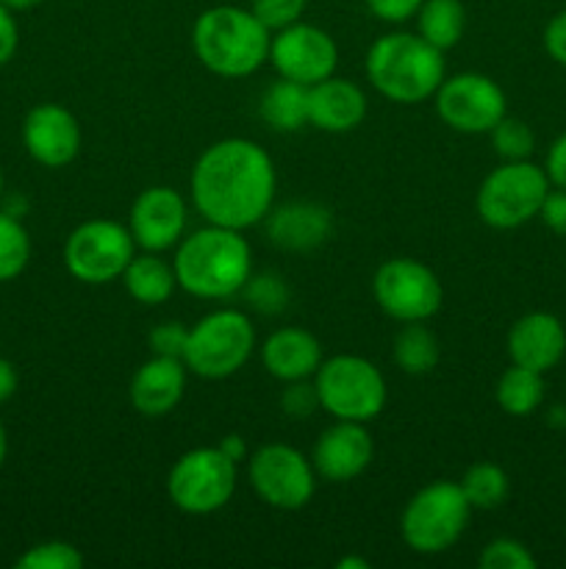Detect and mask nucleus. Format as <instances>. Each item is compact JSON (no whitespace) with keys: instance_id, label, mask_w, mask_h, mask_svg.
<instances>
[{"instance_id":"b1692460","label":"nucleus","mask_w":566,"mask_h":569,"mask_svg":"<svg viewBox=\"0 0 566 569\" xmlns=\"http://www.w3.org/2000/svg\"><path fill=\"white\" fill-rule=\"evenodd\" d=\"M259 114L272 131H300L309 122V87L289 81V78H277L261 94Z\"/></svg>"},{"instance_id":"4c0bfd02","label":"nucleus","mask_w":566,"mask_h":569,"mask_svg":"<svg viewBox=\"0 0 566 569\" xmlns=\"http://www.w3.org/2000/svg\"><path fill=\"white\" fill-rule=\"evenodd\" d=\"M544 226L558 237H566V189L555 187V192H547L542 209H538Z\"/></svg>"},{"instance_id":"7ed1b4c3","label":"nucleus","mask_w":566,"mask_h":569,"mask_svg":"<svg viewBox=\"0 0 566 569\" xmlns=\"http://www.w3.org/2000/svg\"><path fill=\"white\" fill-rule=\"evenodd\" d=\"M270 28L239 6L205 9L192 28L194 56L220 78L253 76L270 59Z\"/></svg>"},{"instance_id":"cd10ccee","label":"nucleus","mask_w":566,"mask_h":569,"mask_svg":"<svg viewBox=\"0 0 566 569\" xmlns=\"http://www.w3.org/2000/svg\"><path fill=\"white\" fill-rule=\"evenodd\" d=\"M461 489H464L466 500H469L472 511H492L499 509L508 498V476L494 461H477L461 478Z\"/></svg>"},{"instance_id":"9d476101","label":"nucleus","mask_w":566,"mask_h":569,"mask_svg":"<svg viewBox=\"0 0 566 569\" xmlns=\"http://www.w3.org/2000/svg\"><path fill=\"white\" fill-rule=\"evenodd\" d=\"M137 242H133L128 226L117 220H87L64 242V264L75 281L100 287L122 278Z\"/></svg>"},{"instance_id":"f3484780","label":"nucleus","mask_w":566,"mask_h":569,"mask_svg":"<svg viewBox=\"0 0 566 569\" xmlns=\"http://www.w3.org/2000/svg\"><path fill=\"white\" fill-rule=\"evenodd\" d=\"M375 445L364 422L336 420L320 433L311 453L316 476L331 483H347L372 465Z\"/></svg>"},{"instance_id":"aec40b11","label":"nucleus","mask_w":566,"mask_h":569,"mask_svg":"<svg viewBox=\"0 0 566 569\" xmlns=\"http://www.w3.org/2000/svg\"><path fill=\"white\" fill-rule=\"evenodd\" d=\"M261 361L277 381H311L322 365V345L305 328H277L261 345Z\"/></svg>"},{"instance_id":"39448f33","label":"nucleus","mask_w":566,"mask_h":569,"mask_svg":"<svg viewBox=\"0 0 566 569\" xmlns=\"http://www.w3.org/2000/svg\"><path fill=\"white\" fill-rule=\"evenodd\" d=\"M320 409H325L333 420L372 422L386 409V378L364 356L338 353L322 359L314 376Z\"/></svg>"},{"instance_id":"c756f323","label":"nucleus","mask_w":566,"mask_h":569,"mask_svg":"<svg viewBox=\"0 0 566 569\" xmlns=\"http://www.w3.org/2000/svg\"><path fill=\"white\" fill-rule=\"evenodd\" d=\"M488 133H492L494 153L503 161H525L536 148V137H533L530 126L516 120V117L505 114Z\"/></svg>"},{"instance_id":"e433bc0d","label":"nucleus","mask_w":566,"mask_h":569,"mask_svg":"<svg viewBox=\"0 0 566 569\" xmlns=\"http://www.w3.org/2000/svg\"><path fill=\"white\" fill-rule=\"evenodd\" d=\"M422 0H366V9L383 22H405L416 17Z\"/></svg>"},{"instance_id":"c9c22d12","label":"nucleus","mask_w":566,"mask_h":569,"mask_svg":"<svg viewBox=\"0 0 566 569\" xmlns=\"http://www.w3.org/2000/svg\"><path fill=\"white\" fill-rule=\"evenodd\" d=\"M281 406H283V411H286V415L309 417L311 411L320 409V398H316L314 383H309V381L289 383V389L283 392Z\"/></svg>"},{"instance_id":"4be33fe9","label":"nucleus","mask_w":566,"mask_h":569,"mask_svg":"<svg viewBox=\"0 0 566 569\" xmlns=\"http://www.w3.org/2000/svg\"><path fill=\"white\" fill-rule=\"evenodd\" d=\"M266 231L277 248L311 250L331 237V211L320 203H286L270 211Z\"/></svg>"},{"instance_id":"7c9ffc66","label":"nucleus","mask_w":566,"mask_h":569,"mask_svg":"<svg viewBox=\"0 0 566 569\" xmlns=\"http://www.w3.org/2000/svg\"><path fill=\"white\" fill-rule=\"evenodd\" d=\"M17 569H78L83 567V556L75 545L50 539L28 548L20 559L14 561Z\"/></svg>"},{"instance_id":"a18cd8bd","label":"nucleus","mask_w":566,"mask_h":569,"mask_svg":"<svg viewBox=\"0 0 566 569\" xmlns=\"http://www.w3.org/2000/svg\"><path fill=\"white\" fill-rule=\"evenodd\" d=\"M336 567L338 569H350V567H353V569H370V561H366V559H355V556H344V559L338 561Z\"/></svg>"},{"instance_id":"ddd939ff","label":"nucleus","mask_w":566,"mask_h":569,"mask_svg":"<svg viewBox=\"0 0 566 569\" xmlns=\"http://www.w3.org/2000/svg\"><path fill=\"white\" fill-rule=\"evenodd\" d=\"M436 114L458 133H488L505 117V92L483 72H458L444 78L433 94Z\"/></svg>"},{"instance_id":"ea45409f","label":"nucleus","mask_w":566,"mask_h":569,"mask_svg":"<svg viewBox=\"0 0 566 569\" xmlns=\"http://www.w3.org/2000/svg\"><path fill=\"white\" fill-rule=\"evenodd\" d=\"M17 44H20V31H17L14 11L0 3V67L9 64L11 56L17 53Z\"/></svg>"},{"instance_id":"a878e982","label":"nucleus","mask_w":566,"mask_h":569,"mask_svg":"<svg viewBox=\"0 0 566 569\" xmlns=\"http://www.w3.org/2000/svg\"><path fill=\"white\" fill-rule=\"evenodd\" d=\"M416 22H420V37L444 53V50L455 48L464 37V3L461 0H422Z\"/></svg>"},{"instance_id":"f257e3e1","label":"nucleus","mask_w":566,"mask_h":569,"mask_svg":"<svg viewBox=\"0 0 566 569\" xmlns=\"http://www.w3.org/2000/svg\"><path fill=\"white\" fill-rule=\"evenodd\" d=\"M189 183L194 209L205 222L244 231L272 211L277 176L270 153L259 142L231 137L209 144L198 156Z\"/></svg>"},{"instance_id":"a19ab883","label":"nucleus","mask_w":566,"mask_h":569,"mask_svg":"<svg viewBox=\"0 0 566 569\" xmlns=\"http://www.w3.org/2000/svg\"><path fill=\"white\" fill-rule=\"evenodd\" d=\"M544 172H547L549 183H555L558 189H566V133H560V137L549 144Z\"/></svg>"},{"instance_id":"de8ad7c7","label":"nucleus","mask_w":566,"mask_h":569,"mask_svg":"<svg viewBox=\"0 0 566 569\" xmlns=\"http://www.w3.org/2000/svg\"><path fill=\"white\" fill-rule=\"evenodd\" d=\"M3 192H6V178H3V170H0V200H3Z\"/></svg>"},{"instance_id":"c03bdc74","label":"nucleus","mask_w":566,"mask_h":569,"mask_svg":"<svg viewBox=\"0 0 566 569\" xmlns=\"http://www.w3.org/2000/svg\"><path fill=\"white\" fill-rule=\"evenodd\" d=\"M0 3L11 11H28V9H37V6L44 3V0H0Z\"/></svg>"},{"instance_id":"9b49d317","label":"nucleus","mask_w":566,"mask_h":569,"mask_svg":"<svg viewBox=\"0 0 566 569\" xmlns=\"http://www.w3.org/2000/svg\"><path fill=\"white\" fill-rule=\"evenodd\" d=\"M247 478L253 492L281 511L305 509L316 489L314 465L297 448L281 442L261 445L247 456Z\"/></svg>"},{"instance_id":"6e6552de","label":"nucleus","mask_w":566,"mask_h":569,"mask_svg":"<svg viewBox=\"0 0 566 569\" xmlns=\"http://www.w3.org/2000/svg\"><path fill=\"white\" fill-rule=\"evenodd\" d=\"M549 192V178L530 161H503L483 178L475 194V209L486 226L508 231L538 217Z\"/></svg>"},{"instance_id":"2eb2a0df","label":"nucleus","mask_w":566,"mask_h":569,"mask_svg":"<svg viewBox=\"0 0 566 569\" xmlns=\"http://www.w3.org/2000/svg\"><path fill=\"white\" fill-rule=\"evenodd\" d=\"M137 248L164 253L186 237V200L172 187H148L137 194L128 214Z\"/></svg>"},{"instance_id":"412c9836","label":"nucleus","mask_w":566,"mask_h":569,"mask_svg":"<svg viewBox=\"0 0 566 569\" xmlns=\"http://www.w3.org/2000/svg\"><path fill=\"white\" fill-rule=\"evenodd\" d=\"M366 117V94L347 78H325L309 87V122L327 133H347Z\"/></svg>"},{"instance_id":"0eeeda50","label":"nucleus","mask_w":566,"mask_h":569,"mask_svg":"<svg viewBox=\"0 0 566 569\" xmlns=\"http://www.w3.org/2000/svg\"><path fill=\"white\" fill-rule=\"evenodd\" d=\"M255 350V328L239 309H216L189 328L183 365L205 381H222L242 370Z\"/></svg>"},{"instance_id":"4468645a","label":"nucleus","mask_w":566,"mask_h":569,"mask_svg":"<svg viewBox=\"0 0 566 569\" xmlns=\"http://www.w3.org/2000/svg\"><path fill=\"white\" fill-rule=\"evenodd\" d=\"M270 61L281 78L314 87L336 72L338 48L331 33L300 20L272 33Z\"/></svg>"},{"instance_id":"58836bf2","label":"nucleus","mask_w":566,"mask_h":569,"mask_svg":"<svg viewBox=\"0 0 566 569\" xmlns=\"http://www.w3.org/2000/svg\"><path fill=\"white\" fill-rule=\"evenodd\" d=\"M544 50L549 53V59L566 67V11L555 14L544 28Z\"/></svg>"},{"instance_id":"1a4fd4ad","label":"nucleus","mask_w":566,"mask_h":569,"mask_svg":"<svg viewBox=\"0 0 566 569\" xmlns=\"http://www.w3.org/2000/svg\"><path fill=\"white\" fill-rule=\"evenodd\" d=\"M236 492V465L220 448L186 450L166 476V495L183 515H214Z\"/></svg>"},{"instance_id":"20e7f679","label":"nucleus","mask_w":566,"mask_h":569,"mask_svg":"<svg viewBox=\"0 0 566 569\" xmlns=\"http://www.w3.org/2000/svg\"><path fill=\"white\" fill-rule=\"evenodd\" d=\"M366 78L386 100L414 106L433 98L444 81V53L420 33L394 31L366 53Z\"/></svg>"},{"instance_id":"6ab92c4d","label":"nucleus","mask_w":566,"mask_h":569,"mask_svg":"<svg viewBox=\"0 0 566 569\" xmlns=\"http://www.w3.org/2000/svg\"><path fill=\"white\" fill-rule=\"evenodd\" d=\"M189 367L183 359L170 356H150L139 370L133 372L128 398L142 417H164L175 409L186 392Z\"/></svg>"},{"instance_id":"a211bd4d","label":"nucleus","mask_w":566,"mask_h":569,"mask_svg":"<svg viewBox=\"0 0 566 569\" xmlns=\"http://www.w3.org/2000/svg\"><path fill=\"white\" fill-rule=\"evenodd\" d=\"M508 356L514 365L527 370L547 372L564 359L566 353V331L560 320L547 311H530L519 317L508 331Z\"/></svg>"},{"instance_id":"f8f14e48","label":"nucleus","mask_w":566,"mask_h":569,"mask_svg":"<svg viewBox=\"0 0 566 569\" xmlns=\"http://www.w3.org/2000/svg\"><path fill=\"white\" fill-rule=\"evenodd\" d=\"M372 295L377 306L397 322H427L438 315L444 300L436 272L408 256L388 259L377 267L372 278Z\"/></svg>"},{"instance_id":"c85d7f7f","label":"nucleus","mask_w":566,"mask_h":569,"mask_svg":"<svg viewBox=\"0 0 566 569\" xmlns=\"http://www.w3.org/2000/svg\"><path fill=\"white\" fill-rule=\"evenodd\" d=\"M31 261V237L9 211H0V283L14 281Z\"/></svg>"},{"instance_id":"79ce46f5","label":"nucleus","mask_w":566,"mask_h":569,"mask_svg":"<svg viewBox=\"0 0 566 569\" xmlns=\"http://www.w3.org/2000/svg\"><path fill=\"white\" fill-rule=\"evenodd\" d=\"M17 383H20V378H17V367L11 365L9 359H0V406L9 403V400L14 398Z\"/></svg>"},{"instance_id":"473e14b6","label":"nucleus","mask_w":566,"mask_h":569,"mask_svg":"<svg viewBox=\"0 0 566 569\" xmlns=\"http://www.w3.org/2000/svg\"><path fill=\"white\" fill-rule=\"evenodd\" d=\"M305 6H309V0H250V11H253L272 33L300 22Z\"/></svg>"},{"instance_id":"393cba45","label":"nucleus","mask_w":566,"mask_h":569,"mask_svg":"<svg viewBox=\"0 0 566 569\" xmlns=\"http://www.w3.org/2000/svg\"><path fill=\"white\" fill-rule=\"evenodd\" d=\"M392 359L405 376H427L442 359L436 333L425 322H403L394 337Z\"/></svg>"},{"instance_id":"5701e85b","label":"nucleus","mask_w":566,"mask_h":569,"mask_svg":"<svg viewBox=\"0 0 566 569\" xmlns=\"http://www.w3.org/2000/svg\"><path fill=\"white\" fill-rule=\"evenodd\" d=\"M120 281L125 292L142 306L166 303L178 289V278L170 261L161 259L159 253H150V250H144L142 256H133Z\"/></svg>"},{"instance_id":"49530a36","label":"nucleus","mask_w":566,"mask_h":569,"mask_svg":"<svg viewBox=\"0 0 566 569\" xmlns=\"http://www.w3.org/2000/svg\"><path fill=\"white\" fill-rule=\"evenodd\" d=\"M6 453H9V437H6V426L3 420H0V467H3Z\"/></svg>"},{"instance_id":"f03ea898","label":"nucleus","mask_w":566,"mask_h":569,"mask_svg":"<svg viewBox=\"0 0 566 569\" xmlns=\"http://www.w3.org/2000/svg\"><path fill=\"white\" fill-rule=\"evenodd\" d=\"M172 270L183 292L203 300H225L247 287L253 250L242 231L209 222L175 244Z\"/></svg>"},{"instance_id":"2f4dec72","label":"nucleus","mask_w":566,"mask_h":569,"mask_svg":"<svg viewBox=\"0 0 566 569\" xmlns=\"http://www.w3.org/2000/svg\"><path fill=\"white\" fill-rule=\"evenodd\" d=\"M481 567L483 569H533L536 559H533L530 550L522 542L508 537H499L494 542L486 545V550L481 553Z\"/></svg>"},{"instance_id":"37998d69","label":"nucleus","mask_w":566,"mask_h":569,"mask_svg":"<svg viewBox=\"0 0 566 569\" xmlns=\"http://www.w3.org/2000/svg\"><path fill=\"white\" fill-rule=\"evenodd\" d=\"M216 448H220L222 453H225L228 459L233 461V465H239V461L247 459V445H244V439L236 437V433H228V437L222 439V442L216 445Z\"/></svg>"},{"instance_id":"f704fd0d","label":"nucleus","mask_w":566,"mask_h":569,"mask_svg":"<svg viewBox=\"0 0 566 569\" xmlns=\"http://www.w3.org/2000/svg\"><path fill=\"white\" fill-rule=\"evenodd\" d=\"M189 342V328L183 322H161L150 331L148 345L153 356H170V359H183V350Z\"/></svg>"},{"instance_id":"423d86ee","label":"nucleus","mask_w":566,"mask_h":569,"mask_svg":"<svg viewBox=\"0 0 566 569\" xmlns=\"http://www.w3.org/2000/svg\"><path fill=\"white\" fill-rule=\"evenodd\" d=\"M472 506L455 481H433L405 503L400 517L403 542L414 553L436 556L453 548L469 526Z\"/></svg>"},{"instance_id":"72a5a7b5","label":"nucleus","mask_w":566,"mask_h":569,"mask_svg":"<svg viewBox=\"0 0 566 569\" xmlns=\"http://www.w3.org/2000/svg\"><path fill=\"white\" fill-rule=\"evenodd\" d=\"M247 298L253 300V306L255 309H261V311H281L283 306H286V298H289V292H286V287H283V281L277 276H270V272H266V276H259V278H253L250 276V281H247Z\"/></svg>"},{"instance_id":"bb28decb","label":"nucleus","mask_w":566,"mask_h":569,"mask_svg":"<svg viewBox=\"0 0 566 569\" xmlns=\"http://www.w3.org/2000/svg\"><path fill=\"white\" fill-rule=\"evenodd\" d=\"M494 398L497 406L511 417H527L542 406L544 400V378L542 372L527 370V367L511 365L508 370L499 376L497 387H494Z\"/></svg>"},{"instance_id":"dca6fc26","label":"nucleus","mask_w":566,"mask_h":569,"mask_svg":"<svg viewBox=\"0 0 566 569\" xmlns=\"http://www.w3.org/2000/svg\"><path fill=\"white\" fill-rule=\"evenodd\" d=\"M22 144L37 164L67 167L81 150V126L64 106L39 103L22 120Z\"/></svg>"}]
</instances>
